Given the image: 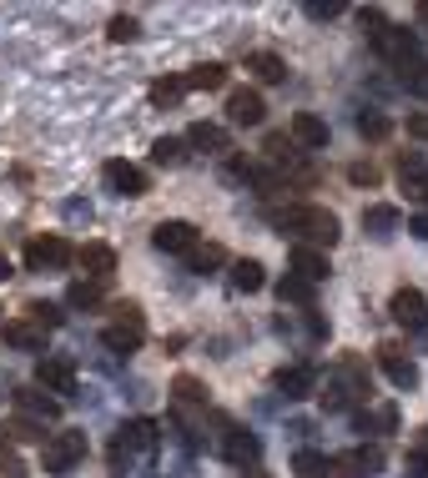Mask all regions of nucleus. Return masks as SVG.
<instances>
[{"label": "nucleus", "mask_w": 428, "mask_h": 478, "mask_svg": "<svg viewBox=\"0 0 428 478\" xmlns=\"http://www.w3.org/2000/svg\"><path fill=\"white\" fill-rule=\"evenodd\" d=\"M267 222H273L283 237H303V247H333L338 242V217L328 207H313V202H287V207H267Z\"/></svg>", "instance_id": "obj_1"}, {"label": "nucleus", "mask_w": 428, "mask_h": 478, "mask_svg": "<svg viewBox=\"0 0 428 478\" xmlns=\"http://www.w3.org/2000/svg\"><path fill=\"white\" fill-rule=\"evenodd\" d=\"M363 31H368V41H373V51L383 55V61H393L398 71H408V65H418V35L403 31V25H388L383 11H358Z\"/></svg>", "instance_id": "obj_2"}, {"label": "nucleus", "mask_w": 428, "mask_h": 478, "mask_svg": "<svg viewBox=\"0 0 428 478\" xmlns=\"http://www.w3.org/2000/svg\"><path fill=\"white\" fill-rule=\"evenodd\" d=\"M156 443H162V433H156L152 418H132V423H121L116 428V443H111V468L121 473V468L142 463V458L156 453Z\"/></svg>", "instance_id": "obj_3"}, {"label": "nucleus", "mask_w": 428, "mask_h": 478, "mask_svg": "<svg viewBox=\"0 0 428 478\" xmlns=\"http://www.w3.org/2000/svg\"><path fill=\"white\" fill-rule=\"evenodd\" d=\"M101 343H106L111 353H136L146 343V317L136 303H121L116 307V323H106V333H101Z\"/></svg>", "instance_id": "obj_4"}, {"label": "nucleus", "mask_w": 428, "mask_h": 478, "mask_svg": "<svg viewBox=\"0 0 428 478\" xmlns=\"http://www.w3.org/2000/svg\"><path fill=\"white\" fill-rule=\"evenodd\" d=\"M86 458V433H76V428H66V433H51L45 438V448H41V468L45 473H71V468Z\"/></svg>", "instance_id": "obj_5"}, {"label": "nucleus", "mask_w": 428, "mask_h": 478, "mask_svg": "<svg viewBox=\"0 0 428 478\" xmlns=\"http://www.w3.org/2000/svg\"><path fill=\"white\" fill-rule=\"evenodd\" d=\"M66 262H76V252H71V242L66 237H35V242H25V267L31 272H55V267H66Z\"/></svg>", "instance_id": "obj_6"}, {"label": "nucleus", "mask_w": 428, "mask_h": 478, "mask_svg": "<svg viewBox=\"0 0 428 478\" xmlns=\"http://www.w3.org/2000/svg\"><path fill=\"white\" fill-rule=\"evenodd\" d=\"M388 313H393L398 327H408V333H423V327H428V297L418 293V287H398L393 303H388Z\"/></svg>", "instance_id": "obj_7"}, {"label": "nucleus", "mask_w": 428, "mask_h": 478, "mask_svg": "<svg viewBox=\"0 0 428 478\" xmlns=\"http://www.w3.org/2000/svg\"><path fill=\"white\" fill-rule=\"evenodd\" d=\"M35 388L41 393H61V398L76 393V363L71 358H51V353H45V358L35 363Z\"/></svg>", "instance_id": "obj_8"}, {"label": "nucleus", "mask_w": 428, "mask_h": 478, "mask_svg": "<svg viewBox=\"0 0 428 478\" xmlns=\"http://www.w3.org/2000/svg\"><path fill=\"white\" fill-rule=\"evenodd\" d=\"M333 473H338V478H373V473H383V448H378V443L348 448V453L333 458Z\"/></svg>", "instance_id": "obj_9"}, {"label": "nucleus", "mask_w": 428, "mask_h": 478, "mask_svg": "<svg viewBox=\"0 0 428 478\" xmlns=\"http://www.w3.org/2000/svg\"><path fill=\"white\" fill-rule=\"evenodd\" d=\"M152 247L166 252V257H187V252L197 247V227H192V222H162V227L152 232Z\"/></svg>", "instance_id": "obj_10"}, {"label": "nucleus", "mask_w": 428, "mask_h": 478, "mask_svg": "<svg viewBox=\"0 0 428 478\" xmlns=\"http://www.w3.org/2000/svg\"><path fill=\"white\" fill-rule=\"evenodd\" d=\"M101 182H106L116 196H146V172L132 166V162H106L101 166Z\"/></svg>", "instance_id": "obj_11"}, {"label": "nucleus", "mask_w": 428, "mask_h": 478, "mask_svg": "<svg viewBox=\"0 0 428 478\" xmlns=\"http://www.w3.org/2000/svg\"><path fill=\"white\" fill-rule=\"evenodd\" d=\"M15 413L45 428V423H55V418H61V398H45L41 388H21V393H15Z\"/></svg>", "instance_id": "obj_12"}, {"label": "nucleus", "mask_w": 428, "mask_h": 478, "mask_svg": "<svg viewBox=\"0 0 428 478\" xmlns=\"http://www.w3.org/2000/svg\"><path fill=\"white\" fill-rule=\"evenodd\" d=\"M76 267L86 272V283H111V272H116V252L106 242H86L76 252Z\"/></svg>", "instance_id": "obj_13"}, {"label": "nucleus", "mask_w": 428, "mask_h": 478, "mask_svg": "<svg viewBox=\"0 0 428 478\" xmlns=\"http://www.w3.org/2000/svg\"><path fill=\"white\" fill-rule=\"evenodd\" d=\"M263 116H267V106H263V96H257L253 86H237L227 96V121L232 126H257Z\"/></svg>", "instance_id": "obj_14"}, {"label": "nucleus", "mask_w": 428, "mask_h": 478, "mask_svg": "<svg viewBox=\"0 0 428 478\" xmlns=\"http://www.w3.org/2000/svg\"><path fill=\"white\" fill-rule=\"evenodd\" d=\"M378 368L388 373V383H393V388H413V383H418V368L403 358V348H398V343H383V348H378Z\"/></svg>", "instance_id": "obj_15"}, {"label": "nucleus", "mask_w": 428, "mask_h": 478, "mask_svg": "<svg viewBox=\"0 0 428 478\" xmlns=\"http://www.w3.org/2000/svg\"><path fill=\"white\" fill-rule=\"evenodd\" d=\"M287 267H293V277H303V283H313L318 287L323 277H328V252H318V247H293V257H287Z\"/></svg>", "instance_id": "obj_16"}, {"label": "nucleus", "mask_w": 428, "mask_h": 478, "mask_svg": "<svg viewBox=\"0 0 428 478\" xmlns=\"http://www.w3.org/2000/svg\"><path fill=\"white\" fill-rule=\"evenodd\" d=\"M222 453H227V463L247 468V463H257V458H263V443H257L247 428H227V433H222Z\"/></svg>", "instance_id": "obj_17"}, {"label": "nucleus", "mask_w": 428, "mask_h": 478, "mask_svg": "<svg viewBox=\"0 0 428 478\" xmlns=\"http://www.w3.org/2000/svg\"><path fill=\"white\" fill-rule=\"evenodd\" d=\"M182 142H187L192 152H227V126H217V121H192Z\"/></svg>", "instance_id": "obj_18"}, {"label": "nucleus", "mask_w": 428, "mask_h": 478, "mask_svg": "<svg viewBox=\"0 0 428 478\" xmlns=\"http://www.w3.org/2000/svg\"><path fill=\"white\" fill-rule=\"evenodd\" d=\"M277 388H283L287 398H308V393L318 388V373H313L308 363H293V368L277 373Z\"/></svg>", "instance_id": "obj_19"}, {"label": "nucleus", "mask_w": 428, "mask_h": 478, "mask_svg": "<svg viewBox=\"0 0 428 478\" xmlns=\"http://www.w3.org/2000/svg\"><path fill=\"white\" fill-rule=\"evenodd\" d=\"M353 398H363V393H358V388H348L343 378H328V383L318 388L323 413H348V408H353Z\"/></svg>", "instance_id": "obj_20"}, {"label": "nucleus", "mask_w": 428, "mask_h": 478, "mask_svg": "<svg viewBox=\"0 0 428 478\" xmlns=\"http://www.w3.org/2000/svg\"><path fill=\"white\" fill-rule=\"evenodd\" d=\"M247 71H253L257 81H267V86H277V81H287V61L273 51H253L247 55Z\"/></svg>", "instance_id": "obj_21"}, {"label": "nucleus", "mask_w": 428, "mask_h": 478, "mask_svg": "<svg viewBox=\"0 0 428 478\" xmlns=\"http://www.w3.org/2000/svg\"><path fill=\"white\" fill-rule=\"evenodd\" d=\"M5 343L21 348V353H41L45 348V327H35L31 317H25V323H5Z\"/></svg>", "instance_id": "obj_22"}, {"label": "nucleus", "mask_w": 428, "mask_h": 478, "mask_svg": "<svg viewBox=\"0 0 428 478\" xmlns=\"http://www.w3.org/2000/svg\"><path fill=\"white\" fill-rule=\"evenodd\" d=\"M293 142H303V146H328V121H318L313 111H297V116H293Z\"/></svg>", "instance_id": "obj_23"}, {"label": "nucleus", "mask_w": 428, "mask_h": 478, "mask_svg": "<svg viewBox=\"0 0 428 478\" xmlns=\"http://www.w3.org/2000/svg\"><path fill=\"white\" fill-rule=\"evenodd\" d=\"M182 86H187V91H217V86H227V65H217V61L192 65L187 76H182Z\"/></svg>", "instance_id": "obj_24"}, {"label": "nucleus", "mask_w": 428, "mask_h": 478, "mask_svg": "<svg viewBox=\"0 0 428 478\" xmlns=\"http://www.w3.org/2000/svg\"><path fill=\"white\" fill-rule=\"evenodd\" d=\"M363 232H368V237H393L398 207H383V202H378V207H363Z\"/></svg>", "instance_id": "obj_25"}, {"label": "nucleus", "mask_w": 428, "mask_h": 478, "mask_svg": "<svg viewBox=\"0 0 428 478\" xmlns=\"http://www.w3.org/2000/svg\"><path fill=\"white\" fill-rule=\"evenodd\" d=\"M398 176H403V192H413L418 202H428V166L418 156H403L398 162Z\"/></svg>", "instance_id": "obj_26"}, {"label": "nucleus", "mask_w": 428, "mask_h": 478, "mask_svg": "<svg viewBox=\"0 0 428 478\" xmlns=\"http://www.w3.org/2000/svg\"><path fill=\"white\" fill-rule=\"evenodd\" d=\"M277 297H283V303H293V307H308V313H313V297H318V287H313V283H303V277H293V272H287L283 283H277Z\"/></svg>", "instance_id": "obj_27"}, {"label": "nucleus", "mask_w": 428, "mask_h": 478, "mask_svg": "<svg viewBox=\"0 0 428 478\" xmlns=\"http://www.w3.org/2000/svg\"><path fill=\"white\" fill-rule=\"evenodd\" d=\"M267 277H263V262H253V257H242V262H232V287L237 293H257Z\"/></svg>", "instance_id": "obj_28"}, {"label": "nucleus", "mask_w": 428, "mask_h": 478, "mask_svg": "<svg viewBox=\"0 0 428 478\" xmlns=\"http://www.w3.org/2000/svg\"><path fill=\"white\" fill-rule=\"evenodd\" d=\"M358 428L363 433H393L398 428V408L393 403H383V408H373V413H358Z\"/></svg>", "instance_id": "obj_29"}, {"label": "nucleus", "mask_w": 428, "mask_h": 478, "mask_svg": "<svg viewBox=\"0 0 428 478\" xmlns=\"http://www.w3.org/2000/svg\"><path fill=\"white\" fill-rule=\"evenodd\" d=\"M328 468H333V458H323L318 448H303V453L293 458V473L297 478H328Z\"/></svg>", "instance_id": "obj_30"}, {"label": "nucleus", "mask_w": 428, "mask_h": 478, "mask_svg": "<svg viewBox=\"0 0 428 478\" xmlns=\"http://www.w3.org/2000/svg\"><path fill=\"white\" fill-rule=\"evenodd\" d=\"M152 162L156 166H182L187 162V142H182V136H162V142L152 146Z\"/></svg>", "instance_id": "obj_31"}, {"label": "nucleus", "mask_w": 428, "mask_h": 478, "mask_svg": "<svg viewBox=\"0 0 428 478\" xmlns=\"http://www.w3.org/2000/svg\"><path fill=\"white\" fill-rule=\"evenodd\" d=\"M222 262H227V252H222L217 242H207V247L197 242V247L187 252V267H192V272H212V267H222Z\"/></svg>", "instance_id": "obj_32"}, {"label": "nucleus", "mask_w": 428, "mask_h": 478, "mask_svg": "<svg viewBox=\"0 0 428 478\" xmlns=\"http://www.w3.org/2000/svg\"><path fill=\"white\" fill-rule=\"evenodd\" d=\"M388 131H393V126H388L383 111H358V136H368V142H383Z\"/></svg>", "instance_id": "obj_33"}, {"label": "nucleus", "mask_w": 428, "mask_h": 478, "mask_svg": "<svg viewBox=\"0 0 428 478\" xmlns=\"http://www.w3.org/2000/svg\"><path fill=\"white\" fill-rule=\"evenodd\" d=\"M187 96V86H182V76H166V81H152V101L156 106H176V101Z\"/></svg>", "instance_id": "obj_34"}, {"label": "nucleus", "mask_w": 428, "mask_h": 478, "mask_svg": "<svg viewBox=\"0 0 428 478\" xmlns=\"http://www.w3.org/2000/svg\"><path fill=\"white\" fill-rule=\"evenodd\" d=\"M66 303L71 307H86V313H91V307H101V283H71L66 287Z\"/></svg>", "instance_id": "obj_35"}, {"label": "nucleus", "mask_w": 428, "mask_h": 478, "mask_svg": "<svg viewBox=\"0 0 428 478\" xmlns=\"http://www.w3.org/2000/svg\"><path fill=\"white\" fill-rule=\"evenodd\" d=\"M403 86L413 91V96H423V101H428V65H423V61H418V65H408V71H403Z\"/></svg>", "instance_id": "obj_36"}, {"label": "nucleus", "mask_w": 428, "mask_h": 478, "mask_svg": "<svg viewBox=\"0 0 428 478\" xmlns=\"http://www.w3.org/2000/svg\"><path fill=\"white\" fill-rule=\"evenodd\" d=\"M106 35L111 41H136V15H111Z\"/></svg>", "instance_id": "obj_37"}, {"label": "nucleus", "mask_w": 428, "mask_h": 478, "mask_svg": "<svg viewBox=\"0 0 428 478\" xmlns=\"http://www.w3.org/2000/svg\"><path fill=\"white\" fill-rule=\"evenodd\" d=\"M31 323H35V327H45V333H51V327L61 323V313H55L51 303H31Z\"/></svg>", "instance_id": "obj_38"}, {"label": "nucleus", "mask_w": 428, "mask_h": 478, "mask_svg": "<svg viewBox=\"0 0 428 478\" xmlns=\"http://www.w3.org/2000/svg\"><path fill=\"white\" fill-rule=\"evenodd\" d=\"M348 182L373 186V182H378V166H373V162H353V166H348Z\"/></svg>", "instance_id": "obj_39"}, {"label": "nucleus", "mask_w": 428, "mask_h": 478, "mask_svg": "<svg viewBox=\"0 0 428 478\" xmlns=\"http://www.w3.org/2000/svg\"><path fill=\"white\" fill-rule=\"evenodd\" d=\"M176 403H202V388L192 378H176Z\"/></svg>", "instance_id": "obj_40"}, {"label": "nucleus", "mask_w": 428, "mask_h": 478, "mask_svg": "<svg viewBox=\"0 0 428 478\" xmlns=\"http://www.w3.org/2000/svg\"><path fill=\"white\" fill-rule=\"evenodd\" d=\"M408 136L428 142V111H413V116H408Z\"/></svg>", "instance_id": "obj_41"}, {"label": "nucleus", "mask_w": 428, "mask_h": 478, "mask_svg": "<svg viewBox=\"0 0 428 478\" xmlns=\"http://www.w3.org/2000/svg\"><path fill=\"white\" fill-rule=\"evenodd\" d=\"M403 478H428V458L423 453H408V473Z\"/></svg>", "instance_id": "obj_42"}, {"label": "nucleus", "mask_w": 428, "mask_h": 478, "mask_svg": "<svg viewBox=\"0 0 428 478\" xmlns=\"http://www.w3.org/2000/svg\"><path fill=\"white\" fill-rule=\"evenodd\" d=\"M338 11H343L338 0H328V5H323V0H313V5H308V15H313V21H323V15H338Z\"/></svg>", "instance_id": "obj_43"}, {"label": "nucleus", "mask_w": 428, "mask_h": 478, "mask_svg": "<svg viewBox=\"0 0 428 478\" xmlns=\"http://www.w3.org/2000/svg\"><path fill=\"white\" fill-rule=\"evenodd\" d=\"M408 232H413V237H423V242H428V212H418V217H408Z\"/></svg>", "instance_id": "obj_44"}, {"label": "nucleus", "mask_w": 428, "mask_h": 478, "mask_svg": "<svg viewBox=\"0 0 428 478\" xmlns=\"http://www.w3.org/2000/svg\"><path fill=\"white\" fill-rule=\"evenodd\" d=\"M413 453L428 458V428H418V433H413Z\"/></svg>", "instance_id": "obj_45"}, {"label": "nucleus", "mask_w": 428, "mask_h": 478, "mask_svg": "<svg viewBox=\"0 0 428 478\" xmlns=\"http://www.w3.org/2000/svg\"><path fill=\"white\" fill-rule=\"evenodd\" d=\"M418 31H428V5H418Z\"/></svg>", "instance_id": "obj_46"}, {"label": "nucleus", "mask_w": 428, "mask_h": 478, "mask_svg": "<svg viewBox=\"0 0 428 478\" xmlns=\"http://www.w3.org/2000/svg\"><path fill=\"white\" fill-rule=\"evenodd\" d=\"M5 277H11V262H5V257H0V283H5Z\"/></svg>", "instance_id": "obj_47"}, {"label": "nucleus", "mask_w": 428, "mask_h": 478, "mask_svg": "<svg viewBox=\"0 0 428 478\" xmlns=\"http://www.w3.org/2000/svg\"><path fill=\"white\" fill-rule=\"evenodd\" d=\"M242 478H263V473H257V468H253V473H242Z\"/></svg>", "instance_id": "obj_48"}]
</instances>
